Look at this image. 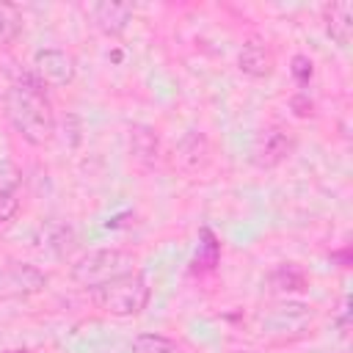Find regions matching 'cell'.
<instances>
[{"instance_id":"1","label":"cell","mask_w":353,"mask_h":353,"mask_svg":"<svg viewBox=\"0 0 353 353\" xmlns=\"http://www.w3.org/2000/svg\"><path fill=\"white\" fill-rule=\"evenodd\" d=\"M3 105H6V119L11 121L17 135H22L30 146L50 143L55 132V113L36 74H22L19 80H14L3 97Z\"/></svg>"},{"instance_id":"4","label":"cell","mask_w":353,"mask_h":353,"mask_svg":"<svg viewBox=\"0 0 353 353\" xmlns=\"http://www.w3.org/2000/svg\"><path fill=\"white\" fill-rule=\"evenodd\" d=\"M33 72L41 80V85H52V88H66L74 77H77V61L74 55H69L66 50H39L33 55Z\"/></svg>"},{"instance_id":"12","label":"cell","mask_w":353,"mask_h":353,"mask_svg":"<svg viewBox=\"0 0 353 353\" xmlns=\"http://www.w3.org/2000/svg\"><path fill=\"white\" fill-rule=\"evenodd\" d=\"M22 33V14L14 3H0V47H8Z\"/></svg>"},{"instance_id":"13","label":"cell","mask_w":353,"mask_h":353,"mask_svg":"<svg viewBox=\"0 0 353 353\" xmlns=\"http://www.w3.org/2000/svg\"><path fill=\"white\" fill-rule=\"evenodd\" d=\"M132 353H182V347L163 334H138L132 339Z\"/></svg>"},{"instance_id":"8","label":"cell","mask_w":353,"mask_h":353,"mask_svg":"<svg viewBox=\"0 0 353 353\" xmlns=\"http://www.w3.org/2000/svg\"><path fill=\"white\" fill-rule=\"evenodd\" d=\"M19 185L22 174L11 160H0V223L11 221L19 210Z\"/></svg>"},{"instance_id":"2","label":"cell","mask_w":353,"mask_h":353,"mask_svg":"<svg viewBox=\"0 0 353 353\" xmlns=\"http://www.w3.org/2000/svg\"><path fill=\"white\" fill-rule=\"evenodd\" d=\"M91 298H94V303L105 314H113V317H135L149 303V284H146L143 273L130 270V273H121V276L110 279L108 284L91 290Z\"/></svg>"},{"instance_id":"7","label":"cell","mask_w":353,"mask_h":353,"mask_svg":"<svg viewBox=\"0 0 353 353\" xmlns=\"http://www.w3.org/2000/svg\"><path fill=\"white\" fill-rule=\"evenodd\" d=\"M237 66L243 74L248 77H270L273 66H276V58H273V50L265 44V41H245L240 55H237Z\"/></svg>"},{"instance_id":"5","label":"cell","mask_w":353,"mask_h":353,"mask_svg":"<svg viewBox=\"0 0 353 353\" xmlns=\"http://www.w3.org/2000/svg\"><path fill=\"white\" fill-rule=\"evenodd\" d=\"M295 149V138L290 130L284 127H268L256 135L254 149H251V160L256 168H276L279 163H284Z\"/></svg>"},{"instance_id":"14","label":"cell","mask_w":353,"mask_h":353,"mask_svg":"<svg viewBox=\"0 0 353 353\" xmlns=\"http://www.w3.org/2000/svg\"><path fill=\"white\" fill-rule=\"evenodd\" d=\"M290 72H292L295 83H298L301 88H306V85H309V80H312V74H314V63H312V58H306V55H295V58H292Z\"/></svg>"},{"instance_id":"6","label":"cell","mask_w":353,"mask_h":353,"mask_svg":"<svg viewBox=\"0 0 353 353\" xmlns=\"http://www.w3.org/2000/svg\"><path fill=\"white\" fill-rule=\"evenodd\" d=\"M91 19H94V25H97L99 33L116 39V36H121L130 28V22H132V6L102 0V3H94L91 6Z\"/></svg>"},{"instance_id":"10","label":"cell","mask_w":353,"mask_h":353,"mask_svg":"<svg viewBox=\"0 0 353 353\" xmlns=\"http://www.w3.org/2000/svg\"><path fill=\"white\" fill-rule=\"evenodd\" d=\"M176 163L185 168V171H201L207 163H210V143L201 132H190L179 141L176 146Z\"/></svg>"},{"instance_id":"11","label":"cell","mask_w":353,"mask_h":353,"mask_svg":"<svg viewBox=\"0 0 353 353\" xmlns=\"http://www.w3.org/2000/svg\"><path fill=\"white\" fill-rule=\"evenodd\" d=\"M218 259H221V243H218V237H215V232L210 226H201L199 245H196V256H193L190 270L193 273H207V270H212L218 265Z\"/></svg>"},{"instance_id":"3","label":"cell","mask_w":353,"mask_h":353,"mask_svg":"<svg viewBox=\"0 0 353 353\" xmlns=\"http://www.w3.org/2000/svg\"><path fill=\"white\" fill-rule=\"evenodd\" d=\"M130 270H132V256L130 254H124L119 248H97V251L83 254L72 265L69 276L77 287L91 292V290H97V287L108 284L110 279H116L121 273H130Z\"/></svg>"},{"instance_id":"9","label":"cell","mask_w":353,"mask_h":353,"mask_svg":"<svg viewBox=\"0 0 353 353\" xmlns=\"http://www.w3.org/2000/svg\"><path fill=\"white\" fill-rule=\"evenodd\" d=\"M325 33L342 50L350 47V39H353V6L347 0H339V3L325 6Z\"/></svg>"},{"instance_id":"15","label":"cell","mask_w":353,"mask_h":353,"mask_svg":"<svg viewBox=\"0 0 353 353\" xmlns=\"http://www.w3.org/2000/svg\"><path fill=\"white\" fill-rule=\"evenodd\" d=\"M232 353H256V350H232Z\"/></svg>"}]
</instances>
